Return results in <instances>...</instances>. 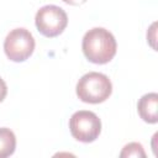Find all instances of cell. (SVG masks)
<instances>
[{
	"label": "cell",
	"instance_id": "cell-6",
	"mask_svg": "<svg viewBox=\"0 0 158 158\" xmlns=\"http://www.w3.org/2000/svg\"><path fill=\"white\" fill-rule=\"evenodd\" d=\"M158 107V95L157 93H148L143 95L137 104V111L141 118L148 123H156L158 121L157 109Z\"/></svg>",
	"mask_w": 158,
	"mask_h": 158
},
{
	"label": "cell",
	"instance_id": "cell-2",
	"mask_svg": "<svg viewBox=\"0 0 158 158\" xmlns=\"http://www.w3.org/2000/svg\"><path fill=\"white\" fill-rule=\"evenodd\" d=\"M112 93V84L102 73L89 72L84 74L77 84L78 98L89 104L104 102Z\"/></svg>",
	"mask_w": 158,
	"mask_h": 158
},
{
	"label": "cell",
	"instance_id": "cell-1",
	"mask_svg": "<svg viewBox=\"0 0 158 158\" xmlns=\"http://www.w3.org/2000/svg\"><path fill=\"white\" fill-rule=\"evenodd\" d=\"M81 48L84 56L95 64H105L116 54V40L114 35L102 27L89 30L84 37Z\"/></svg>",
	"mask_w": 158,
	"mask_h": 158
},
{
	"label": "cell",
	"instance_id": "cell-9",
	"mask_svg": "<svg viewBox=\"0 0 158 158\" xmlns=\"http://www.w3.org/2000/svg\"><path fill=\"white\" fill-rule=\"evenodd\" d=\"M6 94H7V86H6V83L4 81V79L0 78V102L5 99Z\"/></svg>",
	"mask_w": 158,
	"mask_h": 158
},
{
	"label": "cell",
	"instance_id": "cell-5",
	"mask_svg": "<svg viewBox=\"0 0 158 158\" xmlns=\"http://www.w3.org/2000/svg\"><path fill=\"white\" fill-rule=\"evenodd\" d=\"M38 31L46 37H56L63 32L68 23L65 11L57 5L42 6L35 17Z\"/></svg>",
	"mask_w": 158,
	"mask_h": 158
},
{
	"label": "cell",
	"instance_id": "cell-4",
	"mask_svg": "<svg viewBox=\"0 0 158 158\" xmlns=\"http://www.w3.org/2000/svg\"><path fill=\"white\" fill-rule=\"evenodd\" d=\"M35 38L26 28H15L10 31L4 41V51L10 60L23 62L35 49Z\"/></svg>",
	"mask_w": 158,
	"mask_h": 158
},
{
	"label": "cell",
	"instance_id": "cell-8",
	"mask_svg": "<svg viewBox=\"0 0 158 158\" xmlns=\"http://www.w3.org/2000/svg\"><path fill=\"white\" fill-rule=\"evenodd\" d=\"M120 157H146V153L141 143L132 142L123 147L120 153Z\"/></svg>",
	"mask_w": 158,
	"mask_h": 158
},
{
	"label": "cell",
	"instance_id": "cell-10",
	"mask_svg": "<svg viewBox=\"0 0 158 158\" xmlns=\"http://www.w3.org/2000/svg\"><path fill=\"white\" fill-rule=\"evenodd\" d=\"M63 1L69 5H80V4H84L86 0H63Z\"/></svg>",
	"mask_w": 158,
	"mask_h": 158
},
{
	"label": "cell",
	"instance_id": "cell-3",
	"mask_svg": "<svg viewBox=\"0 0 158 158\" xmlns=\"http://www.w3.org/2000/svg\"><path fill=\"white\" fill-rule=\"evenodd\" d=\"M72 136L84 143L95 141L101 132V121L96 114L88 110H80L72 115L69 120Z\"/></svg>",
	"mask_w": 158,
	"mask_h": 158
},
{
	"label": "cell",
	"instance_id": "cell-7",
	"mask_svg": "<svg viewBox=\"0 0 158 158\" xmlns=\"http://www.w3.org/2000/svg\"><path fill=\"white\" fill-rule=\"evenodd\" d=\"M16 148V137L15 133L7 128H0V158H5L11 156Z\"/></svg>",
	"mask_w": 158,
	"mask_h": 158
}]
</instances>
